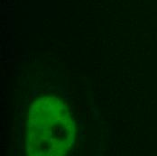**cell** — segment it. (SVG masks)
I'll return each instance as SVG.
<instances>
[{
    "label": "cell",
    "mask_w": 157,
    "mask_h": 156,
    "mask_svg": "<svg viewBox=\"0 0 157 156\" xmlns=\"http://www.w3.org/2000/svg\"><path fill=\"white\" fill-rule=\"evenodd\" d=\"M28 125L29 147L35 154H63L71 145L73 124L68 108L57 98L37 101Z\"/></svg>",
    "instance_id": "cell-1"
}]
</instances>
